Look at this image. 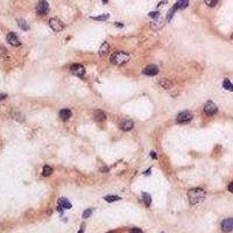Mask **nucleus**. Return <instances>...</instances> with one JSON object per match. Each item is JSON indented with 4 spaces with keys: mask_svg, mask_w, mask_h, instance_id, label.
Here are the masks:
<instances>
[{
    "mask_svg": "<svg viewBox=\"0 0 233 233\" xmlns=\"http://www.w3.org/2000/svg\"><path fill=\"white\" fill-rule=\"evenodd\" d=\"M130 58H131V56H130L127 53L117 51V53H114V54L111 56L110 61H111V63L114 64V65H122V64H126V63L130 61Z\"/></svg>",
    "mask_w": 233,
    "mask_h": 233,
    "instance_id": "2",
    "label": "nucleus"
},
{
    "mask_svg": "<svg viewBox=\"0 0 233 233\" xmlns=\"http://www.w3.org/2000/svg\"><path fill=\"white\" fill-rule=\"evenodd\" d=\"M109 233H116V232H109Z\"/></svg>",
    "mask_w": 233,
    "mask_h": 233,
    "instance_id": "39",
    "label": "nucleus"
},
{
    "mask_svg": "<svg viewBox=\"0 0 233 233\" xmlns=\"http://www.w3.org/2000/svg\"><path fill=\"white\" fill-rule=\"evenodd\" d=\"M18 25H19L20 28H21V29H23V30H28V29H29L28 23H27L23 19H18Z\"/></svg>",
    "mask_w": 233,
    "mask_h": 233,
    "instance_id": "22",
    "label": "nucleus"
},
{
    "mask_svg": "<svg viewBox=\"0 0 233 233\" xmlns=\"http://www.w3.org/2000/svg\"><path fill=\"white\" fill-rule=\"evenodd\" d=\"M151 171H152V169H151V168H149V169H148V170H147V171H146V173H145V175H146V176H148V175L151 174Z\"/></svg>",
    "mask_w": 233,
    "mask_h": 233,
    "instance_id": "33",
    "label": "nucleus"
},
{
    "mask_svg": "<svg viewBox=\"0 0 233 233\" xmlns=\"http://www.w3.org/2000/svg\"><path fill=\"white\" fill-rule=\"evenodd\" d=\"M58 205L62 206L63 209H71V208H72L71 203H70L67 198H64V197H61V198L58 199Z\"/></svg>",
    "mask_w": 233,
    "mask_h": 233,
    "instance_id": "15",
    "label": "nucleus"
},
{
    "mask_svg": "<svg viewBox=\"0 0 233 233\" xmlns=\"http://www.w3.org/2000/svg\"><path fill=\"white\" fill-rule=\"evenodd\" d=\"M177 4H178V6H179V9H184V8H187V6L189 5V0H178Z\"/></svg>",
    "mask_w": 233,
    "mask_h": 233,
    "instance_id": "24",
    "label": "nucleus"
},
{
    "mask_svg": "<svg viewBox=\"0 0 233 233\" xmlns=\"http://www.w3.org/2000/svg\"><path fill=\"white\" fill-rule=\"evenodd\" d=\"M178 8H179V6H178V4L176 2L174 6L171 7V9L168 12V15H167V21H170V20L173 19V17H174V13L176 12V11H177V9H178Z\"/></svg>",
    "mask_w": 233,
    "mask_h": 233,
    "instance_id": "19",
    "label": "nucleus"
},
{
    "mask_svg": "<svg viewBox=\"0 0 233 233\" xmlns=\"http://www.w3.org/2000/svg\"><path fill=\"white\" fill-rule=\"evenodd\" d=\"M71 116H72V113H71V111L68 110V109H62V110L59 111V118H61L63 121L69 120V119L71 118Z\"/></svg>",
    "mask_w": 233,
    "mask_h": 233,
    "instance_id": "12",
    "label": "nucleus"
},
{
    "mask_svg": "<svg viewBox=\"0 0 233 233\" xmlns=\"http://www.w3.org/2000/svg\"><path fill=\"white\" fill-rule=\"evenodd\" d=\"M116 26H118V27H120V28H121V27H124V25H121L120 22H117V23H116Z\"/></svg>",
    "mask_w": 233,
    "mask_h": 233,
    "instance_id": "34",
    "label": "nucleus"
},
{
    "mask_svg": "<svg viewBox=\"0 0 233 233\" xmlns=\"http://www.w3.org/2000/svg\"><path fill=\"white\" fill-rule=\"evenodd\" d=\"M151 156H152L154 160H156V153L155 152H152V153H151Z\"/></svg>",
    "mask_w": 233,
    "mask_h": 233,
    "instance_id": "32",
    "label": "nucleus"
},
{
    "mask_svg": "<svg viewBox=\"0 0 233 233\" xmlns=\"http://www.w3.org/2000/svg\"><path fill=\"white\" fill-rule=\"evenodd\" d=\"M101 1H103L104 4H106V2H107V0H101Z\"/></svg>",
    "mask_w": 233,
    "mask_h": 233,
    "instance_id": "38",
    "label": "nucleus"
},
{
    "mask_svg": "<svg viewBox=\"0 0 233 233\" xmlns=\"http://www.w3.org/2000/svg\"><path fill=\"white\" fill-rule=\"evenodd\" d=\"M218 1H219V0H205V4H206L209 7H214V6L217 5Z\"/></svg>",
    "mask_w": 233,
    "mask_h": 233,
    "instance_id": "27",
    "label": "nucleus"
},
{
    "mask_svg": "<svg viewBox=\"0 0 233 233\" xmlns=\"http://www.w3.org/2000/svg\"><path fill=\"white\" fill-rule=\"evenodd\" d=\"M158 84H160L163 89H166V90H170V89L173 88V83H171L169 79H166V78L160 79V80H158Z\"/></svg>",
    "mask_w": 233,
    "mask_h": 233,
    "instance_id": "14",
    "label": "nucleus"
},
{
    "mask_svg": "<svg viewBox=\"0 0 233 233\" xmlns=\"http://www.w3.org/2000/svg\"><path fill=\"white\" fill-rule=\"evenodd\" d=\"M142 202L145 203V205L148 208L152 204V196L147 192H142Z\"/></svg>",
    "mask_w": 233,
    "mask_h": 233,
    "instance_id": "18",
    "label": "nucleus"
},
{
    "mask_svg": "<svg viewBox=\"0 0 233 233\" xmlns=\"http://www.w3.org/2000/svg\"><path fill=\"white\" fill-rule=\"evenodd\" d=\"M204 112L208 116H214L217 113V106H216V104H214L213 101L209 100V101L205 103V105H204Z\"/></svg>",
    "mask_w": 233,
    "mask_h": 233,
    "instance_id": "6",
    "label": "nucleus"
},
{
    "mask_svg": "<svg viewBox=\"0 0 233 233\" xmlns=\"http://www.w3.org/2000/svg\"><path fill=\"white\" fill-rule=\"evenodd\" d=\"M188 200L191 205H197L199 203H202L205 198V191L200 188H194V189H190L188 191Z\"/></svg>",
    "mask_w": 233,
    "mask_h": 233,
    "instance_id": "1",
    "label": "nucleus"
},
{
    "mask_svg": "<svg viewBox=\"0 0 233 233\" xmlns=\"http://www.w3.org/2000/svg\"><path fill=\"white\" fill-rule=\"evenodd\" d=\"M143 74L146 76H155L158 74V68L156 67L155 64H149L143 69Z\"/></svg>",
    "mask_w": 233,
    "mask_h": 233,
    "instance_id": "10",
    "label": "nucleus"
},
{
    "mask_svg": "<svg viewBox=\"0 0 233 233\" xmlns=\"http://www.w3.org/2000/svg\"><path fill=\"white\" fill-rule=\"evenodd\" d=\"M192 118H194V116L190 111H183V112L178 113V116L176 118V122L177 124H187V122L191 121Z\"/></svg>",
    "mask_w": 233,
    "mask_h": 233,
    "instance_id": "3",
    "label": "nucleus"
},
{
    "mask_svg": "<svg viewBox=\"0 0 233 233\" xmlns=\"http://www.w3.org/2000/svg\"><path fill=\"white\" fill-rule=\"evenodd\" d=\"M163 25H164V20H162V19L155 20V21L151 25V28H152V29H154V30H158L160 28H162V27H163Z\"/></svg>",
    "mask_w": 233,
    "mask_h": 233,
    "instance_id": "17",
    "label": "nucleus"
},
{
    "mask_svg": "<svg viewBox=\"0 0 233 233\" xmlns=\"http://www.w3.org/2000/svg\"><path fill=\"white\" fill-rule=\"evenodd\" d=\"M78 233H84V230H83V229H80V230H79V232Z\"/></svg>",
    "mask_w": 233,
    "mask_h": 233,
    "instance_id": "37",
    "label": "nucleus"
},
{
    "mask_svg": "<svg viewBox=\"0 0 233 233\" xmlns=\"http://www.w3.org/2000/svg\"><path fill=\"white\" fill-rule=\"evenodd\" d=\"M167 2V0H163V1H161L160 4H158V6H161V5H163V4H166Z\"/></svg>",
    "mask_w": 233,
    "mask_h": 233,
    "instance_id": "35",
    "label": "nucleus"
},
{
    "mask_svg": "<svg viewBox=\"0 0 233 233\" xmlns=\"http://www.w3.org/2000/svg\"><path fill=\"white\" fill-rule=\"evenodd\" d=\"M133 127H134V121H133V120H125L124 122L120 124V128H121L124 132H128V131H131Z\"/></svg>",
    "mask_w": 233,
    "mask_h": 233,
    "instance_id": "11",
    "label": "nucleus"
},
{
    "mask_svg": "<svg viewBox=\"0 0 233 233\" xmlns=\"http://www.w3.org/2000/svg\"><path fill=\"white\" fill-rule=\"evenodd\" d=\"M6 40H7V42H8L11 46H13V47H19V46H21V41H20L19 38H18L14 33H8L7 36H6Z\"/></svg>",
    "mask_w": 233,
    "mask_h": 233,
    "instance_id": "9",
    "label": "nucleus"
},
{
    "mask_svg": "<svg viewBox=\"0 0 233 233\" xmlns=\"http://www.w3.org/2000/svg\"><path fill=\"white\" fill-rule=\"evenodd\" d=\"M109 50H110V44L107 43V42H104L101 46H100V48H99V56H106L107 54H109Z\"/></svg>",
    "mask_w": 233,
    "mask_h": 233,
    "instance_id": "13",
    "label": "nucleus"
},
{
    "mask_svg": "<svg viewBox=\"0 0 233 233\" xmlns=\"http://www.w3.org/2000/svg\"><path fill=\"white\" fill-rule=\"evenodd\" d=\"M49 26L51 27V29L54 32H61V30L64 29V23L58 19H55V18L49 20Z\"/></svg>",
    "mask_w": 233,
    "mask_h": 233,
    "instance_id": "5",
    "label": "nucleus"
},
{
    "mask_svg": "<svg viewBox=\"0 0 233 233\" xmlns=\"http://www.w3.org/2000/svg\"><path fill=\"white\" fill-rule=\"evenodd\" d=\"M70 70H71V72H72L74 75H76L78 77H83L84 74H85V69H84V67L80 65V64H72V65L70 67Z\"/></svg>",
    "mask_w": 233,
    "mask_h": 233,
    "instance_id": "8",
    "label": "nucleus"
},
{
    "mask_svg": "<svg viewBox=\"0 0 233 233\" xmlns=\"http://www.w3.org/2000/svg\"><path fill=\"white\" fill-rule=\"evenodd\" d=\"M93 212V209H88V210H85L84 212H83V219H88L91 214Z\"/></svg>",
    "mask_w": 233,
    "mask_h": 233,
    "instance_id": "26",
    "label": "nucleus"
},
{
    "mask_svg": "<svg viewBox=\"0 0 233 233\" xmlns=\"http://www.w3.org/2000/svg\"><path fill=\"white\" fill-rule=\"evenodd\" d=\"M130 233H142V231H141L140 229H132Z\"/></svg>",
    "mask_w": 233,
    "mask_h": 233,
    "instance_id": "29",
    "label": "nucleus"
},
{
    "mask_svg": "<svg viewBox=\"0 0 233 233\" xmlns=\"http://www.w3.org/2000/svg\"><path fill=\"white\" fill-rule=\"evenodd\" d=\"M223 88H224L225 90H227V91H232L233 92V84L230 82V79H227V78L224 79V82H223Z\"/></svg>",
    "mask_w": 233,
    "mask_h": 233,
    "instance_id": "20",
    "label": "nucleus"
},
{
    "mask_svg": "<svg viewBox=\"0 0 233 233\" xmlns=\"http://www.w3.org/2000/svg\"><path fill=\"white\" fill-rule=\"evenodd\" d=\"M6 98V95H0V99H5Z\"/></svg>",
    "mask_w": 233,
    "mask_h": 233,
    "instance_id": "36",
    "label": "nucleus"
},
{
    "mask_svg": "<svg viewBox=\"0 0 233 233\" xmlns=\"http://www.w3.org/2000/svg\"><path fill=\"white\" fill-rule=\"evenodd\" d=\"M104 199L109 203H112V202H116V200H120L121 198L119 196H114V195H109V196H105Z\"/></svg>",
    "mask_w": 233,
    "mask_h": 233,
    "instance_id": "21",
    "label": "nucleus"
},
{
    "mask_svg": "<svg viewBox=\"0 0 233 233\" xmlns=\"http://www.w3.org/2000/svg\"><path fill=\"white\" fill-rule=\"evenodd\" d=\"M53 171H54V170H53V168H51V167H49V166H44V167H43V170H42V175L47 177V176H50V175L53 174Z\"/></svg>",
    "mask_w": 233,
    "mask_h": 233,
    "instance_id": "23",
    "label": "nucleus"
},
{
    "mask_svg": "<svg viewBox=\"0 0 233 233\" xmlns=\"http://www.w3.org/2000/svg\"><path fill=\"white\" fill-rule=\"evenodd\" d=\"M100 170H101L103 173H109V168H107V167H103V168H100Z\"/></svg>",
    "mask_w": 233,
    "mask_h": 233,
    "instance_id": "31",
    "label": "nucleus"
},
{
    "mask_svg": "<svg viewBox=\"0 0 233 233\" xmlns=\"http://www.w3.org/2000/svg\"><path fill=\"white\" fill-rule=\"evenodd\" d=\"M148 15H149L151 18H157V17H158V12H151Z\"/></svg>",
    "mask_w": 233,
    "mask_h": 233,
    "instance_id": "28",
    "label": "nucleus"
},
{
    "mask_svg": "<svg viewBox=\"0 0 233 233\" xmlns=\"http://www.w3.org/2000/svg\"><path fill=\"white\" fill-rule=\"evenodd\" d=\"M95 120L98 121V122H103V121L106 120V114H105L101 110H97V111L95 112Z\"/></svg>",
    "mask_w": 233,
    "mask_h": 233,
    "instance_id": "16",
    "label": "nucleus"
},
{
    "mask_svg": "<svg viewBox=\"0 0 233 233\" xmlns=\"http://www.w3.org/2000/svg\"><path fill=\"white\" fill-rule=\"evenodd\" d=\"M110 18V14H103V15H99V17H92L91 19L93 20H97V21H105V20H107Z\"/></svg>",
    "mask_w": 233,
    "mask_h": 233,
    "instance_id": "25",
    "label": "nucleus"
},
{
    "mask_svg": "<svg viewBox=\"0 0 233 233\" xmlns=\"http://www.w3.org/2000/svg\"><path fill=\"white\" fill-rule=\"evenodd\" d=\"M227 189H229V191H230V192H232L233 194V181L229 184V188H227Z\"/></svg>",
    "mask_w": 233,
    "mask_h": 233,
    "instance_id": "30",
    "label": "nucleus"
},
{
    "mask_svg": "<svg viewBox=\"0 0 233 233\" xmlns=\"http://www.w3.org/2000/svg\"><path fill=\"white\" fill-rule=\"evenodd\" d=\"M49 9V5L46 0H40L36 5V13L39 15H44Z\"/></svg>",
    "mask_w": 233,
    "mask_h": 233,
    "instance_id": "4",
    "label": "nucleus"
},
{
    "mask_svg": "<svg viewBox=\"0 0 233 233\" xmlns=\"http://www.w3.org/2000/svg\"><path fill=\"white\" fill-rule=\"evenodd\" d=\"M221 230L223 232H232L233 231V218H226L221 223Z\"/></svg>",
    "mask_w": 233,
    "mask_h": 233,
    "instance_id": "7",
    "label": "nucleus"
}]
</instances>
